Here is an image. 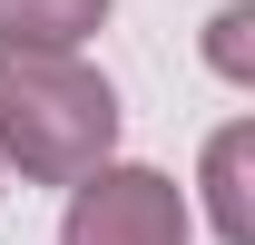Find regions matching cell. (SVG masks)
<instances>
[{
	"label": "cell",
	"mask_w": 255,
	"mask_h": 245,
	"mask_svg": "<svg viewBox=\"0 0 255 245\" xmlns=\"http://www.w3.org/2000/svg\"><path fill=\"white\" fill-rule=\"evenodd\" d=\"M118 147V89L79 49H0V167L30 186H79Z\"/></svg>",
	"instance_id": "1"
},
{
	"label": "cell",
	"mask_w": 255,
	"mask_h": 245,
	"mask_svg": "<svg viewBox=\"0 0 255 245\" xmlns=\"http://www.w3.org/2000/svg\"><path fill=\"white\" fill-rule=\"evenodd\" d=\"M59 245H187V196L157 167H108L98 157L79 177V196H69Z\"/></svg>",
	"instance_id": "2"
},
{
	"label": "cell",
	"mask_w": 255,
	"mask_h": 245,
	"mask_svg": "<svg viewBox=\"0 0 255 245\" xmlns=\"http://www.w3.org/2000/svg\"><path fill=\"white\" fill-rule=\"evenodd\" d=\"M246 167H255V127H216V147H206V216H216L226 245H255V206H246Z\"/></svg>",
	"instance_id": "3"
},
{
	"label": "cell",
	"mask_w": 255,
	"mask_h": 245,
	"mask_svg": "<svg viewBox=\"0 0 255 245\" xmlns=\"http://www.w3.org/2000/svg\"><path fill=\"white\" fill-rule=\"evenodd\" d=\"M108 0H0V49H79Z\"/></svg>",
	"instance_id": "4"
},
{
	"label": "cell",
	"mask_w": 255,
	"mask_h": 245,
	"mask_svg": "<svg viewBox=\"0 0 255 245\" xmlns=\"http://www.w3.org/2000/svg\"><path fill=\"white\" fill-rule=\"evenodd\" d=\"M206 59H216L226 79H255V10H246V0H226V10H216V39H206Z\"/></svg>",
	"instance_id": "5"
}]
</instances>
